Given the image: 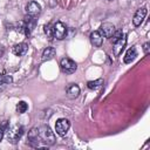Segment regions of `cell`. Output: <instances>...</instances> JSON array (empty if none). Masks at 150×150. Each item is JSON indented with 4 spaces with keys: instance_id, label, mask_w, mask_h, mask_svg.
<instances>
[{
    "instance_id": "6da1fadb",
    "label": "cell",
    "mask_w": 150,
    "mask_h": 150,
    "mask_svg": "<svg viewBox=\"0 0 150 150\" xmlns=\"http://www.w3.org/2000/svg\"><path fill=\"white\" fill-rule=\"evenodd\" d=\"M39 135L41 141L47 144V145H53L55 143V135L54 131H52V129L48 125H41L39 128Z\"/></svg>"
},
{
    "instance_id": "7a4b0ae2",
    "label": "cell",
    "mask_w": 150,
    "mask_h": 150,
    "mask_svg": "<svg viewBox=\"0 0 150 150\" xmlns=\"http://www.w3.org/2000/svg\"><path fill=\"white\" fill-rule=\"evenodd\" d=\"M22 134H23V127L16 124V125H14V127H12V128L8 129L7 139H8V142L15 144L20 139V137L22 136Z\"/></svg>"
},
{
    "instance_id": "3957f363",
    "label": "cell",
    "mask_w": 150,
    "mask_h": 150,
    "mask_svg": "<svg viewBox=\"0 0 150 150\" xmlns=\"http://www.w3.org/2000/svg\"><path fill=\"white\" fill-rule=\"evenodd\" d=\"M60 68H61L62 73H64V74H73V73L76 70L77 66H76V63H75L71 59H69V57H63V59L60 61Z\"/></svg>"
},
{
    "instance_id": "277c9868",
    "label": "cell",
    "mask_w": 150,
    "mask_h": 150,
    "mask_svg": "<svg viewBox=\"0 0 150 150\" xmlns=\"http://www.w3.org/2000/svg\"><path fill=\"white\" fill-rule=\"evenodd\" d=\"M70 127V122L67 118H59L55 123V131L59 136H64Z\"/></svg>"
},
{
    "instance_id": "5b68a950",
    "label": "cell",
    "mask_w": 150,
    "mask_h": 150,
    "mask_svg": "<svg viewBox=\"0 0 150 150\" xmlns=\"http://www.w3.org/2000/svg\"><path fill=\"white\" fill-rule=\"evenodd\" d=\"M66 35H67V28L62 22L59 21L55 25H53V38L57 40H62L64 39Z\"/></svg>"
},
{
    "instance_id": "8992f818",
    "label": "cell",
    "mask_w": 150,
    "mask_h": 150,
    "mask_svg": "<svg viewBox=\"0 0 150 150\" xmlns=\"http://www.w3.org/2000/svg\"><path fill=\"white\" fill-rule=\"evenodd\" d=\"M28 142L32 146H39L41 138L39 135V129L38 128H32L30 131L28 132Z\"/></svg>"
},
{
    "instance_id": "52a82bcc",
    "label": "cell",
    "mask_w": 150,
    "mask_h": 150,
    "mask_svg": "<svg viewBox=\"0 0 150 150\" xmlns=\"http://www.w3.org/2000/svg\"><path fill=\"white\" fill-rule=\"evenodd\" d=\"M146 13H148V9H146L145 7L138 8V9L136 11L135 15H134V19H132V23H134V26H136V27L141 26V23L143 22V20H144V18H145Z\"/></svg>"
},
{
    "instance_id": "ba28073f",
    "label": "cell",
    "mask_w": 150,
    "mask_h": 150,
    "mask_svg": "<svg viewBox=\"0 0 150 150\" xmlns=\"http://www.w3.org/2000/svg\"><path fill=\"white\" fill-rule=\"evenodd\" d=\"M114 32H115V26L112 23H110V22H104L100 27V33L104 38H109L110 39L111 35L114 34Z\"/></svg>"
},
{
    "instance_id": "9c48e42d",
    "label": "cell",
    "mask_w": 150,
    "mask_h": 150,
    "mask_svg": "<svg viewBox=\"0 0 150 150\" xmlns=\"http://www.w3.org/2000/svg\"><path fill=\"white\" fill-rule=\"evenodd\" d=\"M26 11H27V14L30 15V16H36L40 12H41V6L36 2V1H30L27 7H26Z\"/></svg>"
},
{
    "instance_id": "30bf717a",
    "label": "cell",
    "mask_w": 150,
    "mask_h": 150,
    "mask_svg": "<svg viewBox=\"0 0 150 150\" xmlns=\"http://www.w3.org/2000/svg\"><path fill=\"white\" fill-rule=\"evenodd\" d=\"M35 16H30L28 15L25 20V23H23V30H25V34L26 35H30L34 26H35Z\"/></svg>"
},
{
    "instance_id": "8fae6325",
    "label": "cell",
    "mask_w": 150,
    "mask_h": 150,
    "mask_svg": "<svg viewBox=\"0 0 150 150\" xmlns=\"http://www.w3.org/2000/svg\"><path fill=\"white\" fill-rule=\"evenodd\" d=\"M90 42L95 47H101L102 46V43H103V36L100 33V30H94L90 34Z\"/></svg>"
},
{
    "instance_id": "7c38bea8",
    "label": "cell",
    "mask_w": 150,
    "mask_h": 150,
    "mask_svg": "<svg viewBox=\"0 0 150 150\" xmlns=\"http://www.w3.org/2000/svg\"><path fill=\"white\" fill-rule=\"evenodd\" d=\"M125 42H127V38H125V35L123 34V36H122L117 42L114 43L112 52H114V54H115L116 56H118V55L122 53V50H123V48H124V46H125Z\"/></svg>"
},
{
    "instance_id": "4fadbf2b",
    "label": "cell",
    "mask_w": 150,
    "mask_h": 150,
    "mask_svg": "<svg viewBox=\"0 0 150 150\" xmlns=\"http://www.w3.org/2000/svg\"><path fill=\"white\" fill-rule=\"evenodd\" d=\"M27 50H28V46H27V43H25V42L14 45V46H13V49H12L13 54H15V55H18V56L25 55V54L27 53Z\"/></svg>"
},
{
    "instance_id": "5bb4252c",
    "label": "cell",
    "mask_w": 150,
    "mask_h": 150,
    "mask_svg": "<svg viewBox=\"0 0 150 150\" xmlns=\"http://www.w3.org/2000/svg\"><path fill=\"white\" fill-rule=\"evenodd\" d=\"M80 94V87L77 84H70L67 88V96L69 98H76Z\"/></svg>"
},
{
    "instance_id": "9a60e30c",
    "label": "cell",
    "mask_w": 150,
    "mask_h": 150,
    "mask_svg": "<svg viewBox=\"0 0 150 150\" xmlns=\"http://www.w3.org/2000/svg\"><path fill=\"white\" fill-rule=\"evenodd\" d=\"M136 56H137L136 48H135V47H131V48H129V49L127 50V53H125V55H124V57H123V61H124V63H130Z\"/></svg>"
},
{
    "instance_id": "2e32d148",
    "label": "cell",
    "mask_w": 150,
    "mask_h": 150,
    "mask_svg": "<svg viewBox=\"0 0 150 150\" xmlns=\"http://www.w3.org/2000/svg\"><path fill=\"white\" fill-rule=\"evenodd\" d=\"M56 52L53 47H47L43 52H42V60L43 61H48V60H52L54 56H55Z\"/></svg>"
},
{
    "instance_id": "e0dca14e",
    "label": "cell",
    "mask_w": 150,
    "mask_h": 150,
    "mask_svg": "<svg viewBox=\"0 0 150 150\" xmlns=\"http://www.w3.org/2000/svg\"><path fill=\"white\" fill-rule=\"evenodd\" d=\"M102 83H103V80H102V79H97V80H95V81H89V82L87 83V86H88L89 89L96 90V89H98V88L102 86Z\"/></svg>"
},
{
    "instance_id": "ac0fdd59",
    "label": "cell",
    "mask_w": 150,
    "mask_h": 150,
    "mask_svg": "<svg viewBox=\"0 0 150 150\" xmlns=\"http://www.w3.org/2000/svg\"><path fill=\"white\" fill-rule=\"evenodd\" d=\"M27 109H28V105H27V103H26L25 101H20V102H18V104H16V111H18L19 114H23V112H26Z\"/></svg>"
},
{
    "instance_id": "d6986e66",
    "label": "cell",
    "mask_w": 150,
    "mask_h": 150,
    "mask_svg": "<svg viewBox=\"0 0 150 150\" xmlns=\"http://www.w3.org/2000/svg\"><path fill=\"white\" fill-rule=\"evenodd\" d=\"M122 36H123V32H122L121 29L115 30V32H114V34H112V35H111V38H110V41H111V42H112V45H114V43H115V42H117Z\"/></svg>"
},
{
    "instance_id": "ffe728a7",
    "label": "cell",
    "mask_w": 150,
    "mask_h": 150,
    "mask_svg": "<svg viewBox=\"0 0 150 150\" xmlns=\"http://www.w3.org/2000/svg\"><path fill=\"white\" fill-rule=\"evenodd\" d=\"M12 82V77L8 75H4L0 73V87H2L6 83H11Z\"/></svg>"
},
{
    "instance_id": "44dd1931",
    "label": "cell",
    "mask_w": 150,
    "mask_h": 150,
    "mask_svg": "<svg viewBox=\"0 0 150 150\" xmlns=\"http://www.w3.org/2000/svg\"><path fill=\"white\" fill-rule=\"evenodd\" d=\"M45 33H46L48 36H53V26H52V25L45 26Z\"/></svg>"
},
{
    "instance_id": "7402d4cb",
    "label": "cell",
    "mask_w": 150,
    "mask_h": 150,
    "mask_svg": "<svg viewBox=\"0 0 150 150\" xmlns=\"http://www.w3.org/2000/svg\"><path fill=\"white\" fill-rule=\"evenodd\" d=\"M143 50H144V54H149V42L143 45Z\"/></svg>"
},
{
    "instance_id": "603a6c76",
    "label": "cell",
    "mask_w": 150,
    "mask_h": 150,
    "mask_svg": "<svg viewBox=\"0 0 150 150\" xmlns=\"http://www.w3.org/2000/svg\"><path fill=\"white\" fill-rule=\"evenodd\" d=\"M2 137H4V129L0 128V141L2 139Z\"/></svg>"
},
{
    "instance_id": "cb8c5ba5",
    "label": "cell",
    "mask_w": 150,
    "mask_h": 150,
    "mask_svg": "<svg viewBox=\"0 0 150 150\" xmlns=\"http://www.w3.org/2000/svg\"><path fill=\"white\" fill-rule=\"evenodd\" d=\"M4 52H5V49H4L2 47H0V57L4 55Z\"/></svg>"
}]
</instances>
